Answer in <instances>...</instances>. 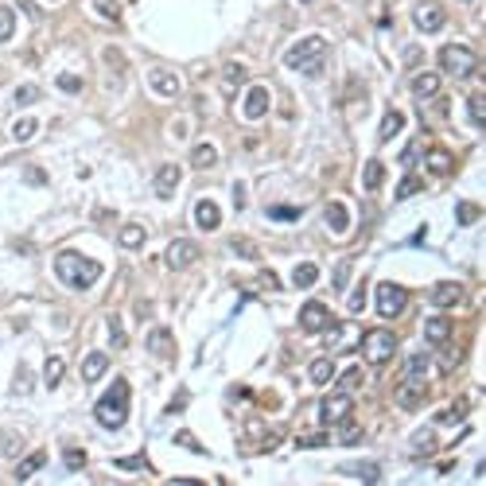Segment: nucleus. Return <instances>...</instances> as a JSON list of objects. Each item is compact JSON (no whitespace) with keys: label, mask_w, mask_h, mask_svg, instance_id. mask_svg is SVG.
Instances as JSON below:
<instances>
[{"label":"nucleus","mask_w":486,"mask_h":486,"mask_svg":"<svg viewBox=\"0 0 486 486\" xmlns=\"http://www.w3.org/2000/svg\"><path fill=\"white\" fill-rule=\"evenodd\" d=\"M319 66H323V55H319V59H311V62H304L300 71H304V74H319Z\"/></svg>","instance_id":"60"},{"label":"nucleus","mask_w":486,"mask_h":486,"mask_svg":"<svg viewBox=\"0 0 486 486\" xmlns=\"http://www.w3.org/2000/svg\"><path fill=\"white\" fill-rule=\"evenodd\" d=\"M55 82H59L62 94H78V90H82V78H78V74H66V71H62Z\"/></svg>","instance_id":"44"},{"label":"nucleus","mask_w":486,"mask_h":486,"mask_svg":"<svg viewBox=\"0 0 486 486\" xmlns=\"http://www.w3.org/2000/svg\"><path fill=\"white\" fill-rule=\"evenodd\" d=\"M249 82V71H245L242 62H226V71H222V86H226V90H242V86Z\"/></svg>","instance_id":"23"},{"label":"nucleus","mask_w":486,"mask_h":486,"mask_svg":"<svg viewBox=\"0 0 486 486\" xmlns=\"http://www.w3.org/2000/svg\"><path fill=\"white\" fill-rule=\"evenodd\" d=\"M175 444H183L187 451H203L199 444H194V436H191V432H179V436H175Z\"/></svg>","instance_id":"56"},{"label":"nucleus","mask_w":486,"mask_h":486,"mask_svg":"<svg viewBox=\"0 0 486 486\" xmlns=\"http://www.w3.org/2000/svg\"><path fill=\"white\" fill-rule=\"evenodd\" d=\"M307 377H311V385H327L331 377H335V362L331 358H316V362L307 366Z\"/></svg>","instance_id":"25"},{"label":"nucleus","mask_w":486,"mask_h":486,"mask_svg":"<svg viewBox=\"0 0 486 486\" xmlns=\"http://www.w3.org/2000/svg\"><path fill=\"white\" fill-rule=\"evenodd\" d=\"M105 323H110V346H113V350H121V346H125V327H121V316H105Z\"/></svg>","instance_id":"38"},{"label":"nucleus","mask_w":486,"mask_h":486,"mask_svg":"<svg viewBox=\"0 0 486 486\" xmlns=\"http://www.w3.org/2000/svg\"><path fill=\"white\" fill-rule=\"evenodd\" d=\"M90 4H94V12L101 16V20H110V24L121 20V4H117V0H90Z\"/></svg>","instance_id":"35"},{"label":"nucleus","mask_w":486,"mask_h":486,"mask_svg":"<svg viewBox=\"0 0 486 486\" xmlns=\"http://www.w3.org/2000/svg\"><path fill=\"white\" fill-rule=\"evenodd\" d=\"M117 467H125V471H136V467H144V459H117Z\"/></svg>","instance_id":"62"},{"label":"nucleus","mask_w":486,"mask_h":486,"mask_svg":"<svg viewBox=\"0 0 486 486\" xmlns=\"http://www.w3.org/2000/svg\"><path fill=\"white\" fill-rule=\"evenodd\" d=\"M362 381H366V374L358 370V366H350V370L342 374V381H339V385H342V393H350V389H358Z\"/></svg>","instance_id":"42"},{"label":"nucleus","mask_w":486,"mask_h":486,"mask_svg":"<svg viewBox=\"0 0 486 486\" xmlns=\"http://www.w3.org/2000/svg\"><path fill=\"white\" fill-rule=\"evenodd\" d=\"M233 257H242V261H261V245L253 242V238H230V245H226Z\"/></svg>","instance_id":"20"},{"label":"nucleus","mask_w":486,"mask_h":486,"mask_svg":"<svg viewBox=\"0 0 486 486\" xmlns=\"http://www.w3.org/2000/svg\"><path fill=\"white\" fill-rule=\"evenodd\" d=\"M327 323H331V311L323 304H316V300H311V304L300 307V327H304L307 335H323V331H327Z\"/></svg>","instance_id":"12"},{"label":"nucleus","mask_w":486,"mask_h":486,"mask_svg":"<svg viewBox=\"0 0 486 486\" xmlns=\"http://www.w3.org/2000/svg\"><path fill=\"white\" fill-rule=\"evenodd\" d=\"M346 280H350V261H342V265L339 268H335V288H346Z\"/></svg>","instance_id":"54"},{"label":"nucleus","mask_w":486,"mask_h":486,"mask_svg":"<svg viewBox=\"0 0 486 486\" xmlns=\"http://www.w3.org/2000/svg\"><path fill=\"white\" fill-rule=\"evenodd\" d=\"M179 179H183L179 164H164V168L156 171V179H152V191H156L159 199H171V191L179 187Z\"/></svg>","instance_id":"13"},{"label":"nucleus","mask_w":486,"mask_h":486,"mask_svg":"<svg viewBox=\"0 0 486 486\" xmlns=\"http://www.w3.org/2000/svg\"><path fill=\"white\" fill-rule=\"evenodd\" d=\"M36 133H39L36 117H24V121L12 125V140H16V144H31V140H36Z\"/></svg>","instance_id":"31"},{"label":"nucleus","mask_w":486,"mask_h":486,"mask_svg":"<svg viewBox=\"0 0 486 486\" xmlns=\"http://www.w3.org/2000/svg\"><path fill=\"white\" fill-rule=\"evenodd\" d=\"M350 416V393H331V397H323V405H319V424L323 428H335V424H342Z\"/></svg>","instance_id":"6"},{"label":"nucleus","mask_w":486,"mask_h":486,"mask_svg":"<svg viewBox=\"0 0 486 486\" xmlns=\"http://www.w3.org/2000/svg\"><path fill=\"white\" fill-rule=\"evenodd\" d=\"M424 401H428V385L420 381V377H416V381H413V377H405L401 385H397V405H401V409L416 413Z\"/></svg>","instance_id":"11"},{"label":"nucleus","mask_w":486,"mask_h":486,"mask_svg":"<svg viewBox=\"0 0 486 486\" xmlns=\"http://www.w3.org/2000/svg\"><path fill=\"white\" fill-rule=\"evenodd\" d=\"M268 110H272V97H268V90H265V86H249V90H245V97H242V117H245V121H261Z\"/></svg>","instance_id":"9"},{"label":"nucleus","mask_w":486,"mask_h":486,"mask_svg":"<svg viewBox=\"0 0 486 486\" xmlns=\"http://www.w3.org/2000/svg\"><path fill=\"white\" fill-rule=\"evenodd\" d=\"M233 203H238V210L249 203V199H245V183H238V187H233Z\"/></svg>","instance_id":"58"},{"label":"nucleus","mask_w":486,"mask_h":486,"mask_svg":"<svg viewBox=\"0 0 486 486\" xmlns=\"http://www.w3.org/2000/svg\"><path fill=\"white\" fill-rule=\"evenodd\" d=\"M439 346H444V342H439ZM459 358H463L459 350H451V346H444V354H439V370H444V374H448V370H455V366H459Z\"/></svg>","instance_id":"47"},{"label":"nucleus","mask_w":486,"mask_h":486,"mask_svg":"<svg viewBox=\"0 0 486 486\" xmlns=\"http://www.w3.org/2000/svg\"><path fill=\"white\" fill-rule=\"evenodd\" d=\"M405 59L413 62V66H420V59H424V55H420V47H409V51H405Z\"/></svg>","instance_id":"61"},{"label":"nucleus","mask_w":486,"mask_h":486,"mask_svg":"<svg viewBox=\"0 0 486 486\" xmlns=\"http://www.w3.org/2000/svg\"><path fill=\"white\" fill-rule=\"evenodd\" d=\"M416 191H420V179H416V175H405L401 187H397V199H413Z\"/></svg>","instance_id":"48"},{"label":"nucleus","mask_w":486,"mask_h":486,"mask_svg":"<svg viewBox=\"0 0 486 486\" xmlns=\"http://www.w3.org/2000/svg\"><path fill=\"white\" fill-rule=\"evenodd\" d=\"M401 129H405V117H401L397 110H389V113H385V121H381V140H393V136L401 133Z\"/></svg>","instance_id":"36"},{"label":"nucleus","mask_w":486,"mask_h":486,"mask_svg":"<svg viewBox=\"0 0 486 486\" xmlns=\"http://www.w3.org/2000/svg\"><path fill=\"white\" fill-rule=\"evenodd\" d=\"M381 179H385V164H381V159H370L366 171H362V187H366V191H377Z\"/></svg>","instance_id":"32"},{"label":"nucleus","mask_w":486,"mask_h":486,"mask_svg":"<svg viewBox=\"0 0 486 486\" xmlns=\"http://www.w3.org/2000/svg\"><path fill=\"white\" fill-rule=\"evenodd\" d=\"M316 280H319V265H311V261L292 268V284H296V288H311Z\"/></svg>","instance_id":"28"},{"label":"nucleus","mask_w":486,"mask_h":486,"mask_svg":"<svg viewBox=\"0 0 486 486\" xmlns=\"http://www.w3.org/2000/svg\"><path fill=\"white\" fill-rule=\"evenodd\" d=\"M105 370H110V354H105V350H90L82 358V377H86V381H101Z\"/></svg>","instance_id":"15"},{"label":"nucleus","mask_w":486,"mask_h":486,"mask_svg":"<svg viewBox=\"0 0 486 486\" xmlns=\"http://www.w3.org/2000/svg\"><path fill=\"white\" fill-rule=\"evenodd\" d=\"M16 451H20V436H0V455H8V459H12Z\"/></svg>","instance_id":"52"},{"label":"nucleus","mask_w":486,"mask_h":486,"mask_svg":"<svg viewBox=\"0 0 486 486\" xmlns=\"http://www.w3.org/2000/svg\"><path fill=\"white\" fill-rule=\"evenodd\" d=\"M148 350L156 354V358H171L175 354V339H171L168 327H152V335H148Z\"/></svg>","instance_id":"17"},{"label":"nucleus","mask_w":486,"mask_h":486,"mask_svg":"<svg viewBox=\"0 0 486 486\" xmlns=\"http://www.w3.org/2000/svg\"><path fill=\"white\" fill-rule=\"evenodd\" d=\"M327 444H331V436H327V432H316V436H304V439H300V448H307V451L327 448Z\"/></svg>","instance_id":"50"},{"label":"nucleus","mask_w":486,"mask_h":486,"mask_svg":"<svg viewBox=\"0 0 486 486\" xmlns=\"http://www.w3.org/2000/svg\"><path fill=\"white\" fill-rule=\"evenodd\" d=\"M129 381H113L110 389H105V397L97 401L94 416H97V424L101 428H121L125 420H129Z\"/></svg>","instance_id":"2"},{"label":"nucleus","mask_w":486,"mask_h":486,"mask_svg":"<svg viewBox=\"0 0 486 486\" xmlns=\"http://www.w3.org/2000/svg\"><path fill=\"white\" fill-rule=\"evenodd\" d=\"M362 354H366V362H374V366H385L393 354H397V335L385 327H374V331H366L362 335Z\"/></svg>","instance_id":"3"},{"label":"nucleus","mask_w":486,"mask_h":486,"mask_svg":"<svg viewBox=\"0 0 486 486\" xmlns=\"http://www.w3.org/2000/svg\"><path fill=\"white\" fill-rule=\"evenodd\" d=\"M268 214H272V218H284V222H296V218H300V210H296V207H272Z\"/></svg>","instance_id":"55"},{"label":"nucleus","mask_w":486,"mask_h":486,"mask_svg":"<svg viewBox=\"0 0 486 486\" xmlns=\"http://www.w3.org/2000/svg\"><path fill=\"white\" fill-rule=\"evenodd\" d=\"M439 82H444V78H439L436 71H424V74H416L413 78V90H416V97H436Z\"/></svg>","instance_id":"21"},{"label":"nucleus","mask_w":486,"mask_h":486,"mask_svg":"<svg viewBox=\"0 0 486 486\" xmlns=\"http://www.w3.org/2000/svg\"><path fill=\"white\" fill-rule=\"evenodd\" d=\"M261 284H265V288H280V277L272 268H265V272H261Z\"/></svg>","instance_id":"57"},{"label":"nucleus","mask_w":486,"mask_h":486,"mask_svg":"<svg viewBox=\"0 0 486 486\" xmlns=\"http://www.w3.org/2000/svg\"><path fill=\"white\" fill-rule=\"evenodd\" d=\"M455 218H459V226H471V222L478 218V207H474V203H459V210H455Z\"/></svg>","instance_id":"49"},{"label":"nucleus","mask_w":486,"mask_h":486,"mask_svg":"<svg viewBox=\"0 0 486 486\" xmlns=\"http://www.w3.org/2000/svg\"><path fill=\"white\" fill-rule=\"evenodd\" d=\"M358 439H362V428H358V424H346V420H342V444H358Z\"/></svg>","instance_id":"53"},{"label":"nucleus","mask_w":486,"mask_h":486,"mask_svg":"<svg viewBox=\"0 0 486 486\" xmlns=\"http://www.w3.org/2000/svg\"><path fill=\"white\" fill-rule=\"evenodd\" d=\"M346 307H350V316H358L366 307V288H354L350 296H346Z\"/></svg>","instance_id":"51"},{"label":"nucleus","mask_w":486,"mask_h":486,"mask_svg":"<svg viewBox=\"0 0 486 486\" xmlns=\"http://www.w3.org/2000/svg\"><path fill=\"white\" fill-rule=\"evenodd\" d=\"M327 226L335 233H346L350 230V210L342 207V203H327Z\"/></svg>","instance_id":"24"},{"label":"nucleus","mask_w":486,"mask_h":486,"mask_svg":"<svg viewBox=\"0 0 486 486\" xmlns=\"http://www.w3.org/2000/svg\"><path fill=\"white\" fill-rule=\"evenodd\" d=\"M62 374H66V362H62L59 354H51L47 358V366H43V385L47 389H55L62 381Z\"/></svg>","instance_id":"30"},{"label":"nucleus","mask_w":486,"mask_h":486,"mask_svg":"<svg viewBox=\"0 0 486 486\" xmlns=\"http://www.w3.org/2000/svg\"><path fill=\"white\" fill-rule=\"evenodd\" d=\"M43 463H47V451H31V455H27V459L16 467V483H27V478H31V474H36Z\"/></svg>","instance_id":"27"},{"label":"nucleus","mask_w":486,"mask_h":486,"mask_svg":"<svg viewBox=\"0 0 486 486\" xmlns=\"http://www.w3.org/2000/svg\"><path fill=\"white\" fill-rule=\"evenodd\" d=\"M467 416V401H455L451 405V413L444 409V413H436V424H455V420H463Z\"/></svg>","instance_id":"39"},{"label":"nucleus","mask_w":486,"mask_h":486,"mask_svg":"<svg viewBox=\"0 0 486 486\" xmlns=\"http://www.w3.org/2000/svg\"><path fill=\"white\" fill-rule=\"evenodd\" d=\"M405 304H409V292H405L401 284H393V280H381V284H377V316L381 319L401 316Z\"/></svg>","instance_id":"5"},{"label":"nucleus","mask_w":486,"mask_h":486,"mask_svg":"<svg viewBox=\"0 0 486 486\" xmlns=\"http://www.w3.org/2000/svg\"><path fill=\"white\" fill-rule=\"evenodd\" d=\"M16 393H20V397H27V393H31V389H36V381H31V370H27V366H20V370H16Z\"/></svg>","instance_id":"41"},{"label":"nucleus","mask_w":486,"mask_h":486,"mask_svg":"<svg viewBox=\"0 0 486 486\" xmlns=\"http://www.w3.org/2000/svg\"><path fill=\"white\" fill-rule=\"evenodd\" d=\"M191 164H194L199 171H210L214 164H218V148L207 144V140H203V144H194V148H191Z\"/></svg>","instance_id":"19"},{"label":"nucleus","mask_w":486,"mask_h":486,"mask_svg":"<svg viewBox=\"0 0 486 486\" xmlns=\"http://www.w3.org/2000/svg\"><path fill=\"white\" fill-rule=\"evenodd\" d=\"M39 97H43V90H39V86H31V82H27V86H16V90H12V101H16V105H36Z\"/></svg>","instance_id":"34"},{"label":"nucleus","mask_w":486,"mask_h":486,"mask_svg":"<svg viewBox=\"0 0 486 486\" xmlns=\"http://www.w3.org/2000/svg\"><path fill=\"white\" fill-rule=\"evenodd\" d=\"M117 242H121L125 249H140V245L148 242V230H144V226H136V222H133V226H121Z\"/></svg>","instance_id":"26"},{"label":"nucleus","mask_w":486,"mask_h":486,"mask_svg":"<svg viewBox=\"0 0 486 486\" xmlns=\"http://www.w3.org/2000/svg\"><path fill=\"white\" fill-rule=\"evenodd\" d=\"M413 24L432 36V31H439V27L448 24V8H439V4H416V8H413Z\"/></svg>","instance_id":"10"},{"label":"nucleus","mask_w":486,"mask_h":486,"mask_svg":"<svg viewBox=\"0 0 486 486\" xmlns=\"http://www.w3.org/2000/svg\"><path fill=\"white\" fill-rule=\"evenodd\" d=\"M439 66L448 74H455V78H467V74L478 66V55H474L471 47H459V43H448V47H439Z\"/></svg>","instance_id":"4"},{"label":"nucleus","mask_w":486,"mask_h":486,"mask_svg":"<svg viewBox=\"0 0 486 486\" xmlns=\"http://www.w3.org/2000/svg\"><path fill=\"white\" fill-rule=\"evenodd\" d=\"M164 261H168V268L183 272V268H191L194 261H199V245H194L191 238H175V242L164 249Z\"/></svg>","instance_id":"7"},{"label":"nucleus","mask_w":486,"mask_h":486,"mask_svg":"<svg viewBox=\"0 0 486 486\" xmlns=\"http://www.w3.org/2000/svg\"><path fill=\"white\" fill-rule=\"evenodd\" d=\"M183 405H187V393H179V397H175V401H171V409H168V413H179Z\"/></svg>","instance_id":"63"},{"label":"nucleus","mask_w":486,"mask_h":486,"mask_svg":"<svg viewBox=\"0 0 486 486\" xmlns=\"http://www.w3.org/2000/svg\"><path fill=\"white\" fill-rule=\"evenodd\" d=\"M194 226L199 230H218L222 226V210H218V203H210V199H199L194 203Z\"/></svg>","instance_id":"14"},{"label":"nucleus","mask_w":486,"mask_h":486,"mask_svg":"<svg viewBox=\"0 0 486 486\" xmlns=\"http://www.w3.org/2000/svg\"><path fill=\"white\" fill-rule=\"evenodd\" d=\"M27 183H47V171H39V168H27Z\"/></svg>","instance_id":"59"},{"label":"nucleus","mask_w":486,"mask_h":486,"mask_svg":"<svg viewBox=\"0 0 486 486\" xmlns=\"http://www.w3.org/2000/svg\"><path fill=\"white\" fill-rule=\"evenodd\" d=\"M148 86H152L159 97H175V94H179V78H175L171 71H148Z\"/></svg>","instance_id":"16"},{"label":"nucleus","mask_w":486,"mask_h":486,"mask_svg":"<svg viewBox=\"0 0 486 486\" xmlns=\"http://www.w3.org/2000/svg\"><path fill=\"white\" fill-rule=\"evenodd\" d=\"M432 451H436V436H432V428L420 432V436H413V455H416V459H424V455H432Z\"/></svg>","instance_id":"37"},{"label":"nucleus","mask_w":486,"mask_h":486,"mask_svg":"<svg viewBox=\"0 0 486 486\" xmlns=\"http://www.w3.org/2000/svg\"><path fill=\"white\" fill-rule=\"evenodd\" d=\"M12 27H16L12 8H0V43H8V39H12Z\"/></svg>","instance_id":"43"},{"label":"nucleus","mask_w":486,"mask_h":486,"mask_svg":"<svg viewBox=\"0 0 486 486\" xmlns=\"http://www.w3.org/2000/svg\"><path fill=\"white\" fill-rule=\"evenodd\" d=\"M323 47H327V43H323L319 36H304L300 43H296V47L288 51V55H284V66H288V71H300L304 62L319 59V55H323Z\"/></svg>","instance_id":"8"},{"label":"nucleus","mask_w":486,"mask_h":486,"mask_svg":"<svg viewBox=\"0 0 486 486\" xmlns=\"http://www.w3.org/2000/svg\"><path fill=\"white\" fill-rule=\"evenodd\" d=\"M339 474L358 478V483H377V478H381V467H377V463H350V467H339Z\"/></svg>","instance_id":"18"},{"label":"nucleus","mask_w":486,"mask_h":486,"mask_svg":"<svg viewBox=\"0 0 486 486\" xmlns=\"http://www.w3.org/2000/svg\"><path fill=\"white\" fill-rule=\"evenodd\" d=\"M451 152H444V148H428V168H432V175H448L451 171Z\"/></svg>","instance_id":"33"},{"label":"nucleus","mask_w":486,"mask_h":486,"mask_svg":"<svg viewBox=\"0 0 486 486\" xmlns=\"http://www.w3.org/2000/svg\"><path fill=\"white\" fill-rule=\"evenodd\" d=\"M471 121L478 125V133L486 129V97H483V94H474V97H471Z\"/></svg>","instance_id":"40"},{"label":"nucleus","mask_w":486,"mask_h":486,"mask_svg":"<svg viewBox=\"0 0 486 486\" xmlns=\"http://www.w3.org/2000/svg\"><path fill=\"white\" fill-rule=\"evenodd\" d=\"M424 370H428V354H413L409 366H405V377H420Z\"/></svg>","instance_id":"45"},{"label":"nucleus","mask_w":486,"mask_h":486,"mask_svg":"<svg viewBox=\"0 0 486 486\" xmlns=\"http://www.w3.org/2000/svg\"><path fill=\"white\" fill-rule=\"evenodd\" d=\"M424 335H428V342H448L451 339V319L448 316H436V319H428L424 323Z\"/></svg>","instance_id":"22"},{"label":"nucleus","mask_w":486,"mask_h":486,"mask_svg":"<svg viewBox=\"0 0 486 486\" xmlns=\"http://www.w3.org/2000/svg\"><path fill=\"white\" fill-rule=\"evenodd\" d=\"M459 284H436V288H432V304L436 307H451V304H459Z\"/></svg>","instance_id":"29"},{"label":"nucleus","mask_w":486,"mask_h":486,"mask_svg":"<svg viewBox=\"0 0 486 486\" xmlns=\"http://www.w3.org/2000/svg\"><path fill=\"white\" fill-rule=\"evenodd\" d=\"M55 277L66 284V288H90L97 277H101V261H90V257H82V253H59L55 257Z\"/></svg>","instance_id":"1"},{"label":"nucleus","mask_w":486,"mask_h":486,"mask_svg":"<svg viewBox=\"0 0 486 486\" xmlns=\"http://www.w3.org/2000/svg\"><path fill=\"white\" fill-rule=\"evenodd\" d=\"M62 463H66L71 471H78V467H86V451L82 448H66L62 451Z\"/></svg>","instance_id":"46"}]
</instances>
